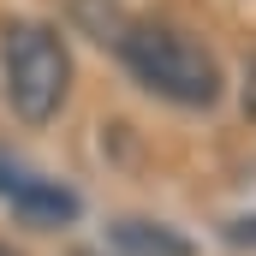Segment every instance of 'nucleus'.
<instances>
[{"label": "nucleus", "mask_w": 256, "mask_h": 256, "mask_svg": "<svg viewBox=\"0 0 256 256\" xmlns=\"http://www.w3.org/2000/svg\"><path fill=\"white\" fill-rule=\"evenodd\" d=\"M0 96L24 126H48L72 96V48L54 24L18 18L0 42Z\"/></svg>", "instance_id": "obj_2"}, {"label": "nucleus", "mask_w": 256, "mask_h": 256, "mask_svg": "<svg viewBox=\"0 0 256 256\" xmlns=\"http://www.w3.org/2000/svg\"><path fill=\"white\" fill-rule=\"evenodd\" d=\"M0 202L30 226H72L78 220V191H66L60 179L36 173L18 155H0Z\"/></svg>", "instance_id": "obj_3"}, {"label": "nucleus", "mask_w": 256, "mask_h": 256, "mask_svg": "<svg viewBox=\"0 0 256 256\" xmlns=\"http://www.w3.org/2000/svg\"><path fill=\"white\" fill-rule=\"evenodd\" d=\"M244 114H250V120H256V60L244 66Z\"/></svg>", "instance_id": "obj_5"}, {"label": "nucleus", "mask_w": 256, "mask_h": 256, "mask_svg": "<svg viewBox=\"0 0 256 256\" xmlns=\"http://www.w3.org/2000/svg\"><path fill=\"white\" fill-rule=\"evenodd\" d=\"M120 60L149 96H161L173 108H214L226 90L214 48H202L196 36L173 30V24H131L120 36Z\"/></svg>", "instance_id": "obj_1"}, {"label": "nucleus", "mask_w": 256, "mask_h": 256, "mask_svg": "<svg viewBox=\"0 0 256 256\" xmlns=\"http://www.w3.org/2000/svg\"><path fill=\"white\" fill-rule=\"evenodd\" d=\"M114 244L126 256H191V238H179L161 220H114Z\"/></svg>", "instance_id": "obj_4"}, {"label": "nucleus", "mask_w": 256, "mask_h": 256, "mask_svg": "<svg viewBox=\"0 0 256 256\" xmlns=\"http://www.w3.org/2000/svg\"><path fill=\"white\" fill-rule=\"evenodd\" d=\"M0 256H24V250H12V244H6V238H0Z\"/></svg>", "instance_id": "obj_6"}]
</instances>
